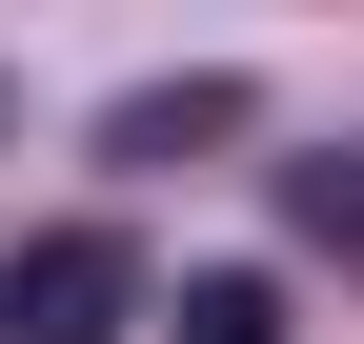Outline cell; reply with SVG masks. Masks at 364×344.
<instances>
[{"mask_svg":"<svg viewBox=\"0 0 364 344\" xmlns=\"http://www.w3.org/2000/svg\"><path fill=\"white\" fill-rule=\"evenodd\" d=\"M162 344H284V284H263V264H182Z\"/></svg>","mask_w":364,"mask_h":344,"instance_id":"3","label":"cell"},{"mask_svg":"<svg viewBox=\"0 0 364 344\" xmlns=\"http://www.w3.org/2000/svg\"><path fill=\"white\" fill-rule=\"evenodd\" d=\"M203 142H243V81H223V61H182V81H142V102H102V162H203Z\"/></svg>","mask_w":364,"mask_h":344,"instance_id":"2","label":"cell"},{"mask_svg":"<svg viewBox=\"0 0 364 344\" xmlns=\"http://www.w3.org/2000/svg\"><path fill=\"white\" fill-rule=\"evenodd\" d=\"M122 324H142V243L122 223H41L0 264V344H122Z\"/></svg>","mask_w":364,"mask_h":344,"instance_id":"1","label":"cell"},{"mask_svg":"<svg viewBox=\"0 0 364 344\" xmlns=\"http://www.w3.org/2000/svg\"><path fill=\"white\" fill-rule=\"evenodd\" d=\"M284 223H304V243H344V264H364V142H324V162H284Z\"/></svg>","mask_w":364,"mask_h":344,"instance_id":"4","label":"cell"},{"mask_svg":"<svg viewBox=\"0 0 364 344\" xmlns=\"http://www.w3.org/2000/svg\"><path fill=\"white\" fill-rule=\"evenodd\" d=\"M0 142H21V81H0Z\"/></svg>","mask_w":364,"mask_h":344,"instance_id":"5","label":"cell"}]
</instances>
